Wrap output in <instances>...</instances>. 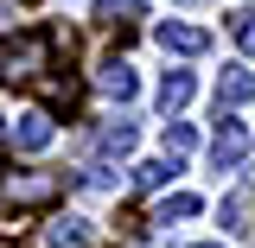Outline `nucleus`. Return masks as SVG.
Wrapping results in <instances>:
<instances>
[{
	"label": "nucleus",
	"instance_id": "nucleus-1",
	"mask_svg": "<svg viewBox=\"0 0 255 248\" xmlns=\"http://www.w3.org/2000/svg\"><path fill=\"white\" fill-rule=\"evenodd\" d=\"M51 32H26V38H13V45H0V83H45V70H51Z\"/></svg>",
	"mask_w": 255,
	"mask_h": 248
},
{
	"label": "nucleus",
	"instance_id": "nucleus-2",
	"mask_svg": "<svg viewBox=\"0 0 255 248\" xmlns=\"http://www.w3.org/2000/svg\"><path fill=\"white\" fill-rule=\"evenodd\" d=\"M58 197V178L51 172H6L0 178V204L6 210H38V204H51Z\"/></svg>",
	"mask_w": 255,
	"mask_h": 248
},
{
	"label": "nucleus",
	"instance_id": "nucleus-3",
	"mask_svg": "<svg viewBox=\"0 0 255 248\" xmlns=\"http://www.w3.org/2000/svg\"><path fill=\"white\" fill-rule=\"evenodd\" d=\"M243 153H249V134H243V121L217 115V134H211V165H217V172H236V165H243Z\"/></svg>",
	"mask_w": 255,
	"mask_h": 248
},
{
	"label": "nucleus",
	"instance_id": "nucleus-4",
	"mask_svg": "<svg viewBox=\"0 0 255 248\" xmlns=\"http://www.w3.org/2000/svg\"><path fill=\"white\" fill-rule=\"evenodd\" d=\"M51 134H58V127H51L45 108H32V115H19V121L6 127V140H13L19 153H45V147H51Z\"/></svg>",
	"mask_w": 255,
	"mask_h": 248
},
{
	"label": "nucleus",
	"instance_id": "nucleus-5",
	"mask_svg": "<svg viewBox=\"0 0 255 248\" xmlns=\"http://www.w3.org/2000/svg\"><path fill=\"white\" fill-rule=\"evenodd\" d=\"M249 95H255V70H243V64H230V70L217 77V115H230V108H243Z\"/></svg>",
	"mask_w": 255,
	"mask_h": 248
},
{
	"label": "nucleus",
	"instance_id": "nucleus-6",
	"mask_svg": "<svg viewBox=\"0 0 255 248\" xmlns=\"http://www.w3.org/2000/svg\"><path fill=\"white\" fill-rule=\"evenodd\" d=\"M159 45H166V51H179V58H198V51H204V45H211V38H204V32L198 26H185V19H166V26L153 32Z\"/></svg>",
	"mask_w": 255,
	"mask_h": 248
},
{
	"label": "nucleus",
	"instance_id": "nucleus-7",
	"mask_svg": "<svg viewBox=\"0 0 255 248\" xmlns=\"http://www.w3.org/2000/svg\"><path fill=\"white\" fill-rule=\"evenodd\" d=\"M185 102H191V70H166V77H159V108L179 115Z\"/></svg>",
	"mask_w": 255,
	"mask_h": 248
},
{
	"label": "nucleus",
	"instance_id": "nucleus-8",
	"mask_svg": "<svg viewBox=\"0 0 255 248\" xmlns=\"http://www.w3.org/2000/svg\"><path fill=\"white\" fill-rule=\"evenodd\" d=\"M45 242L51 248H90V223L83 217H58L51 229H45Z\"/></svg>",
	"mask_w": 255,
	"mask_h": 248
},
{
	"label": "nucleus",
	"instance_id": "nucleus-9",
	"mask_svg": "<svg viewBox=\"0 0 255 248\" xmlns=\"http://www.w3.org/2000/svg\"><path fill=\"white\" fill-rule=\"evenodd\" d=\"M96 83H102L109 95H134V64H128V58H109L102 70H96Z\"/></svg>",
	"mask_w": 255,
	"mask_h": 248
},
{
	"label": "nucleus",
	"instance_id": "nucleus-10",
	"mask_svg": "<svg viewBox=\"0 0 255 248\" xmlns=\"http://www.w3.org/2000/svg\"><path fill=\"white\" fill-rule=\"evenodd\" d=\"M96 19H102V26H134V19H140V0H96Z\"/></svg>",
	"mask_w": 255,
	"mask_h": 248
},
{
	"label": "nucleus",
	"instance_id": "nucleus-11",
	"mask_svg": "<svg viewBox=\"0 0 255 248\" xmlns=\"http://www.w3.org/2000/svg\"><path fill=\"white\" fill-rule=\"evenodd\" d=\"M166 178H172V159H140V165H134V185L140 191H159Z\"/></svg>",
	"mask_w": 255,
	"mask_h": 248
},
{
	"label": "nucleus",
	"instance_id": "nucleus-12",
	"mask_svg": "<svg viewBox=\"0 0 255 248\" xmlns=\"http://www.w3.org/2000/svg\"><path fill=\"white\" fill-rule=\"evenodd\" d=\"M172 217H198V197H191V191H172V197H159L153 223H172Z\"/></svg>",
	"mask_w": 255,
	"mask_h": 248
},
{
	"label": "nucleus",
	"instance_id": "nucleus-13",
	"mask_svg": "<svg viewBox=\"0 0 255 248\" xmlns=\"http://www.w3.org/2000/svg\"><path fill=\"white\" fill-rule=\"evenodd\" d=\"M102 147H109V153H128V147H134V121H102Z\"/></svg>",
	"mask_w": 255,
	"mask_h": 248
},
{
	"label": "nucleus",
	"instance_id": "nucleus-14",
	"mask_svg": "<svg viewBox=\"0 0 255 248\" xmlns=\"http://www.w3.org/2000/svg\"><path fill=\"white\" fill-rule=\"evenodd\" d=\"M191 147H198V134H191L185 121H166V153L179 159V153H191Z\"/></svg>",
	"mask_w": 255,
	"mask_h": 248
},
{
	"label": "nucleus",
	"instance_id": "nucleus-15",
	"mask_svg": "<svg viewBox=\"0 0 255 248\" xmlns=\"http://www.w3.org/2000/svg\"><path fill=\"white\" fill-rule=\"evenodd\" d=\"M38 89H45V102H51V108H70V102H77V83H64V77H45Z\"/></svg>",
	"mask_w": 255,
	"mask_h": 248
},
{
	"label": "nucleus",
	"instance_id": "nucleus-16",
	"mask_svg": "<svg viewBox=\"0 0 255 248\" xmlns=\"http://www.w3.org/2000/svg\"><path fill=\"white\" fill-rule=\"evenodd\" d=\"M230 32H236L243 51H255V13H230Z\"/></svg>",
	"mask_w": 255,
	"mask_h": 248
},
{
	"label": "nucleus",
	"instance_id": "nucleus-17",
	"mask_svg": "<svg viewBox=\"0 0 255 248\" xmlns=\"http://www.w3.org/2000/svg\"><path fill=\"white\" fill-rule=\"evenodd\" d=\"M191 248H223V242H191Z\"/></svg>",
	"mask_w": 255,
	"mask_h": 248
}]
</instances>
